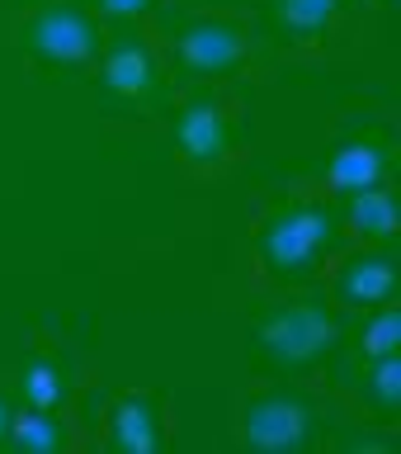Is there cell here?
Returning a JSON list of instances; mask_svg holds the SVG:
<instances>
[{"label": "cell", "mask_w": 401, "mask_h": 454, "mask_svg": "<svg viewBox=\"0 0 401 454\" xmlns=\"http://www.w3.org/2000/svg\"><path fill=\"white\" fill-rule=\"evenodd\" d=\"M340 450H354V454H392V440H388V435L359 431V435H345V440H340Z\"/></svg>", "instance_id": "obj_17"}, {"label": "cell", "mask_w": 401, "mask_h": 454, "mask_svg": "<svg viewBox=\"0 0 401 454\" xmlns=\"http://www.w3.org/2000/svg\"><path fill=\"white\" fill-rule=\"evenodd\" d=\"M19 48L42 67H85L95 62L99 48H104V34L99 24L71 0H48L24 20L19 28Z\"/></svg>", "instance_id": "obj_3"}, {"label": "cell", "mask_w": 401, "mask_h": 454, "mask_svg": "<svg viewBox=\"0 0 401 454\" xmlns=\"http://www.w3.org/2000/svg\"><path fill=\"white\" fill-rule=\"evenodd\" d=\"M99 81H104L109 95L127 99V105H151L161 95V67H156L151 48L142 38H113L104 48V62H99Z\"/></svg>", "instance_id": "obj_7"}, {"label": "cell", "mask_w": 401, "mask_h": 454, "mask_svg": "<svg viewBox=\"0 0 401 454\" xmlns=\"http://www.w3.org/2000/svg\"><path fill=\"white\" fill-rule=\"evenodd\" d=\"M340 247V213L317 199H289L265 213L255 232V255L274 279H303L321 265V255Z\"/></svg>", "instance_id": "obj_2"}, {"label": "cell", "mask_w": 401, "mask_h": 454, "mask_svg": "<svg viewBox=\"0 0 401 454\" xmlns=\"http://www.w3.org/2000/svg\"><path fill=\"white\" fill-rule=\"evenodd\" d=\"M388 176H392V142L382 133H359V137L340 142L321 166V180L335 194L364 190V184H382Z\"/></svg>", "instance_id": "obj_8"}, {"label": "cell", "mask_w": 401, "mask_h": 454, "mask_svg": "<svg viewBox=\"0 0 401 454\" xmlns=\"http://www.w3.org/2000/svg\"><path fill=\"white\" fill-rule=\"evenodd\" d=\"M335 294L350 308H378L397 298V261L388 251H359L340 265L335 275Z\"/></svg>", "instance_id": "obj_10"}, {"label": "cell", "mask_w": 401, "mask_h": 454, "mask_svg": "<svg viewBox=\"0 0 401 454\" xmlns=\"http://www.w3.org/2000/svg\"><path fill=\"white\" fill-rule=\"evenodd\" d=\"M175 57L194 76H232L246 62V34L232 20H194L180 28Z\"/></svg>", "instance_id": "obj_6"}, {"label": "cell", "mask_w": 401, "mask_h": 454, "mask_svg": "<svg viewBox=\"0 0 401 454\" xmlns=\"http://www.w3.org/2000/svg\"><path fill=\"white\" fill-rule=\"evenodd\" d=\"M71 383H66V369L52 364V360H28L24 374H19V397L24 407H42V411H57L66 403Z\"/></svg>", "instance_id": "obj_14"}, {"label": "cell", "mask_w": 401, "mask_h": 454, "mask_svg": "<svg viewBox=\"0 0 401 454\" xmlns=\"http://www.w3.org/2000/svg\"><path fill=\"white\" fill-rule=\"evenodd\" d=\"M317 431V411L297 393H260L241 407V450L293 454Z\"/></svg>", "instance_id": "obj_4"}, {"label": "cell", "mask_w": 401, "mask_h": 454, "mask_svg": "<svg viewBox=\"0 0 401 454\" xmlns=\"http://www.w3.org/2000/svg\"><path fill=\"white\" fill-rule=\"evenodd\" d=\"M5 450H24V454H57L66 450V431L52 411L42 407H24V411H10V435H5Z\"/></svg>", "instance_id": "obj_13"}, {"label": "cell", "mask_w": 401, "mask_h": 454, "mask_svg": "<svg viewBox=\"0 0 401 454\" xmlns=\"http://www.w3.org/2000/svg\"><path fill=\"white\" fill-rule=\"evenodd\" d=\"M99 14H109V20H137V14L151 10V0H95Z\"/></svg>", "instance_id": "obj_18"}, {"label": "cell", "mask_w": 401, "mask_h": 454, "mask_svg": "<svg viewBox=\"0 0 401 454\" xmlns=\"http://www.w3.org/2000/svg\"><path fill=\"white\" fill-rule=\"evenodd\" d=\"M340 340V322L326 298H279V303H265L251 322V346L265 364L283 369V374H297V369H312L317 360L331 355V346Z\"/></svg>", "instance_id": "obj_1"}, {"label": "cell", "mask_w": 401, "mask_h": 454, "mask_svg": "<svg viewBox=\"0 0 401 454\" xmlns=\"http://www.w3.org/2000/svg\"><path fill=\"white\" fill-rule=\"evenodd\" d=\"M340 0H269V24L283 38H321L335 24Z\"/></svg>", "instance_id": "obj_12"}, {"label": "cell", "mask_w": 401, "mask_h": 454, "mask_svg": "<svg viewBox=\"0 0 401 454\" xmlns=\"http://www.w3.org/2000/svg\"><path fill=\"white\" fill-rule=\"evenodd\" d=\"M109 445L119 454L166 450V411L151 393H123L109 411Z\"/></svg>", "instance_id": "obj_9"}, {"label": "cell", "mask_w": 401, "mask_h": 454, "mask_svg": "<svg viewBox=\"0 0 401 454\" xmlns=\"http://www.w3.org/2000/svg\"><path fill=\"white\" fill-rule=\"evenodd\" d=\"M170 137L189 166H222L236 152V119L212 99H189L170 119Z\"/></svg>", "instance_id": "obj_5"}, {"label": "cell", "mask_w": 401, "mask_h": 454, "mask_svg": "<svg viewBox=\"0 0 401 454\" xmlns=\"http://www.w3.org/2000/svg\"><path fill=\"white\" fill-rule=\"evenodd\" d=\"M397 346H401V317H397L392 303H378L364 317L359 336H354V350H359V360L368 364V360H382V355H397Z\"/></svg>", "instance_id": "obj_15"}, {"label": "cell", "mask_w": 401, "mask_h": 454, "mask_svg": "<svg viewBox=\"0 0 401 454\" xmlns=\"http://www.w3.org/2000/svg\"><path fill=\"white\" fill-rule=\"evenodd\" d=\"M364 397L382 417H392L401 407V355H382V360L364 364Z\"/></svg>", "instance_id": "obj_16"}, {"label": "cell", "mask_w": 401, "mask_h": 454, "mask_svg": "<svg viewBox=\"0 0 401 454\" xmlns=\"http://www.w3.org/2000/svg\"><path fill=\"white\" fill-rule=\"evenodd\" d=\"M350 232H359L364 241H378V247H388L397 237V199L388 190V180L382 184H364V190H350L345 194V218Z\"/></svg>", "instance_id": "obj_11"}, {"label": "cell", "mask_w": 401, "mask_h": 454, "mask_svg": "<svg viewBox=\"0 0 401 454\" xmlns=\"http://www.w3.org/2000/svg\"><path fill=\"white\" fill-rule=\"evenodd\" d=\"M5 435H10V407H5V397H0V450H5Z\"/></svg>", "instance_id": "obj_19"}]
</instances>
